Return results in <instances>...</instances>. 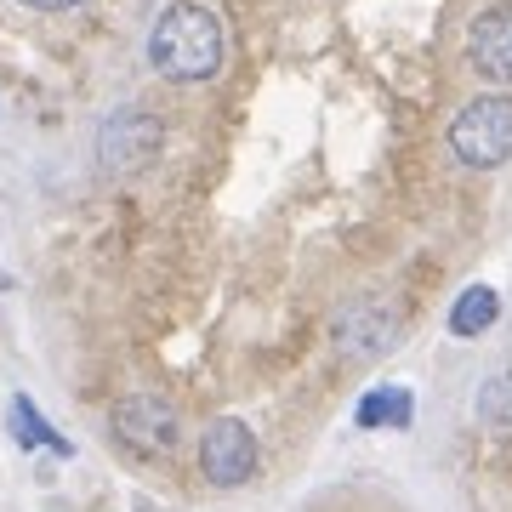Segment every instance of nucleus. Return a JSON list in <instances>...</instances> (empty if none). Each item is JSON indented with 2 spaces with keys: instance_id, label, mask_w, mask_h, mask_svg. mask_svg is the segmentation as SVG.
Listing matches in <instances>:
<instances>
[{
  "instance_id": "f257e3e1",
  "label": "nucleus",
  "mask_w": 512,
  "mask_h": 512,
  "mask_svg": "<svg viewBox=\"0 0 512 512\" xmlns=\"http://www.w3.org/2000/svg\"><path fill=\"white\" fill-rule=\"evenodd\" d=\"M222 52H228V35H222V23L194 6V0H171L154 29H148V63L154 74L165 80H211L222 69Z\"/></svg>"
},
{
  "instance_id": "f03ea898",
  "label": "nucleus",
  "mask_w": 512,
  "mask_h": 512,
  "mask_svg": "<svg viewBox=\"0 0 512 512\" xmlns=\"http://www.w3.org/2000/svg\"><path fill=\"white\" fill-rule=\"evenodd\" d=\"M450 154H456L467 171H490V165L512 160V97L507 92L473 97V103L450 120Z\"/></svg>"
},
{
  "instance_id": "7ed1b4c3",
  "label": "nucleus",
  "mask_w": 512,
  "mask_h": 512,
  "mask_svg": "<svg viewBox=\"0 0 512 512\" xmlns=\"http://www.w3.org/2000/svg\"><path fill=\"white\" fill-rule=\"evenodd\" d=\"M165 143V126L160 114L148 109H114L97 131V165L109 171V177H131V171H143Z\"/></svg>"
},
{
  "instance_id": "20e7f679",
  "label": "nucleus",
  "mask_w": 512,
  "mask_h": 512,
  "mask_svg": "<svg viewBox=\"0 0 512 512\" xmlns=\"http://www.w3.org/2000/svg\"><path fill=\"white\" fill-rule=\"evenodd\" d=\"M114 439L137 450V456H171L177 444H183V416H177V404L154 399V393H131V399L114 404Z\"/></svg>"
},
{
  "instance_id": "39448f33",
  "label": "nucleus",
  "mask_w": 512,
  "mask_h": 512,
  "mask_svg": "<svg viewBox=\"0 0 512 512\" xmlns=\"http://www.w3.org/2000/svg\"><path fill=\"white\" fill-rule=\"evenodd\" d=\"M399 342V308L387 296H365V302H348L330 325V348L336 359H382L387 348Z\"/></svg>"
},
{
  "instance_id": "423d86ee",
  "label": "nucleus",
  "mask_w": 512,
  "mask_h": 512,
  "mask_svg": "<svg viewBox=\"0 0 512 512\" xmlns=\"http://www.w3.org/2000/svg\"><path fill=\"white\" fill-rule=\"evenodd\" d=\"M200 473L217 490H239L256 473V433L239 416H222L200 433Z\"/></svg>"
},
{
  "instance_id": "0eeeda50",
  "label": "nucleus",
  "mask_w": 512,
  "mask_h": 512,
  "mask_svg": "<svg viewBox=\"0 0 512 512\" xmlns=\"http://www.w3.org/2000/svg\"><path fill=\"white\" fill-rule=\"evenodd\" d=\"M467 63L478 69V80L490 86H512V0L484 6L467 29Z\"/></svg>"
},
{
  "instance_id": "6e6552de",
  "label": "nucleus",
  "mask_w": 512,
  "mask_h": 512,
  "mask_svg": "<svg viewBox=\"0 0 512 512\" xmlns=\"http://www.w3.org/2000/svg\"><path fill=\"white\" fill-rule=\"evenodd\" d=\"M410 416H416L410 387H370L365 399H359V410H353V421L365 433H376V427H410Z\"/></svg>"
},
{
  "instance_id": "1a4fd4ad",
  "label": "nucleus",
  "mask_w": 512,
  "mask_h": 512,
  "mask_svg": "<svg viewBox=\"0 0 512 512\" xmlns=\"http://www.w3.org/2000/svg\"><path fill=\"white\" fill-rule=\"evenodd\" d=\"M495 319H501L495 285H467V291L456 296V308H450V330H456V336H478V330H490Z\"/></svg>"
},
{
  "instance_id": "9d476101",
  "label": "nucleus",
  "mask_w": 512,
  "mask_h": 512,
  "mask_svg": "<svg viewBox=\"0 0 512 512\" xmlns=\"http://www.w3.org/2000/svg\"><path fill=\"white\" fill-rule=\"evenodd\" d=\"M12 439H18L23 450H52V456H69V439H63V433H57L52 421L40 416L23 393L12 399Z\"/></svg>"
},
{
  "instance_id": "9b49d317",
  "label": "nucleus",
  "mask_w": 512,
  "mask_h": 512,
  "mask_svg": "<svg viewBox=\"0 0 512 512\" xmlns=\"http://www.w3.org/2000/svg\"><path fill=\"white\" fill-rule=\"evenodd\" d=\"M478 427L495 439H512V370H495L478 387Z\"/></svg>"
},
{
  "instance_id": "f8f14e48",
  "label": "nucleus",
  "mask_w": 512,
  "mask_h": 512,
  "mask_svg": "<svg viewBox=\"0 0 512 512\" xmlns=\"http://www.w3.org/2000/svg\"><path fill=\"white\" fill-rule=\"evenodd\" d=\"M23 6H35V12H74V6H86V0H23Z\"/></svg>"
}]
</instances>
